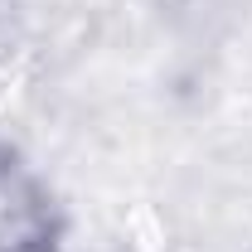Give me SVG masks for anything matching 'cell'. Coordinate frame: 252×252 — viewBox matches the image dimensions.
<instances>
[{
  "label": "cell",
  "mask_w": 252,
  "mask_h": 252,
  "mask_svg": "<svg viewBox=\"0 0 252 252\" xmlns=\"http://www.w3.org/2000/svg\"><path fill=\"white\" fill-rule=\"evenodd\" d=\"M0 252H63L59 194L10 141H0Z\"/></svg>",
  "instance_id": "cell-1"
}]
</instances>
